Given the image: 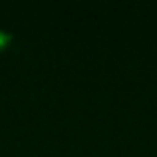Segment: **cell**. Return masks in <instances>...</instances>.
I'll use <instances>...</instances> for the list:
<instances>
[{
    "mask_svg": "<svg viewBox=\"0 0 157 157\" xmlns=\"http://www.w3.org/2000/svg\"><path fill=\"white\" fill-rule=\"evenodd\" d=\"M6 40H8V36H6V34H2V32H0V48H2L4 44H6Z\"/></svg>",
    "mask_w": 157,
    "mask_h": 157,
    "instance_id": "6da1fadb",
    "label": "cell"
}]
</instances>
